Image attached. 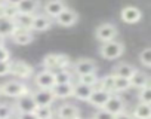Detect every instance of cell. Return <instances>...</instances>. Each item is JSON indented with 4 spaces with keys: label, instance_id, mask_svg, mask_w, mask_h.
<instances>
[{
    "label": "cell",
    "instance_id": "obj_1",
    "mask_svg": "<svg viewBox=\"0 0 151 119\" xmlns=\"http://www.w3.org/2000/svg\"><path fill=\"white\" fill-rule=\"evenodd\" d=\"M71 61H70V57L65 54H47L45 55V58L42 60V66L46 70L50 72H56L61 69H67L70 67Z\"/></svg>",
    "mask_w": 151,
    "mask_h": 119
},
{
    "label": "cell",
    "instance_id": "obj_2",
    "mask_svg": "<svg viewBox=\"0 0 151 119\" xmlns=\"http://www.w3.org/2000/svg\"><path fill=\"white\" fill-rule=\"evenodd\" d=\"M123 54H124V45H123V42H120L117 39L110 40V42H104L101 45V49H99V55L104 60H117Z\"/></svg>",
    "mask_w": 151,
    "mask_h": 119
},
{
    "label": "cell",
    "instance_id": "obj_3",
    "mask_svg": "<svg viewBox=\"0 0 151 119\" xmlns=\"http://www.w3.org/2000/svg\"><path fill=\"white\" fill-rule=\"evenodd\" d=\"M28 86L22 83L21 81H8L2 83V95L9 97V98H17L25 92H28Z\"/></svg>",
    "mask_w": 151,
    "mask_h": 119
},
{
    "label": "cell",
    "instance_id": "obj_4",
    "mask_svg": "<svg viewBox=\"0 0 151 119\" xmlns=\"http://www.w3.org/2000/svg\"><path fill=\"white\" fill-rule=\"evenodd\" d=\"M117 34H119V30H117V27H116L114 24H111V22H102V24H99V25L95 28V37H96V40H99L101 43L117 39Z\"/></svg>",
    "mask_w": 151,
    "mask_h": 119
},
{
    "label": "cell",
    "instance_id": "obj_5",
    "mask_svg": "<svg viewBox=\"0 0 151 119\" xmlns=\"http://www.w3.org/2000/svg\"><path fill=\"white\" fill-rule=\"evenodd\" d=\"M34 73L33 66H30L25 61H11V75H14L15 78L24 81V79H30Z\"/></svg>",
    "mask_w": 151,
    "mask_h": 119
},
{
    "label": "cell",
    "instance_id": "obj_6",
    "mask_svg": "<svg viewBox=\"0 0 151 119\" xmlns=\"http://www.w3.org/2000/svg\"><path fill=\"white\" fill-rule=\"evenodd\" d=\"M14 106H15V110H18L19 113H30V112H34L37 107V104L31 95V91L17 97V101Z\"/></svg>",
    "mask_w": 151,
    "mask_h": 119
},
{
    "label": "cell",
    "instance_id": "obj_7",
    "mask_svg": "<svg viewBox=\"0 0 151 119\" xmlns=\"http://www.w3.org/2000/svg\"><path fill=\"white\" fill-rule=\"evenodd\" d=\"M11 40L15 43V45H30L33 40H34V34L31 30L28 28H24V27H15L14 31L11 33Z\"/></svg>",
    "mask_w": 151,
    "mask_h": 119
},
{
    "label": "cell",
    "instance_id": "obj_8",
    "mask_svg": "<svg viewBox=\"0 0 151 119\" xmlns=\"http://www.w3.org/2000/svg\"><path fill=\"white\" fill-rule=\"evenodd\" d=\"M79 20V15L77 12H76L74 9H70V8H64L56 17H55V21L58 25L61 27H73L76 22H77Z\"/></svg>",
    "mask_w": 151,
    "mask_h": 119
},
{
    "label": "cell",
    "instance_id": "obj_9",
    "mask_svg": "<svg viewBox=\"0 0 151 119\" xmlns=\"http://www.w3.org/2000/svg\"><path fill=\"white\" fill-rule=\"evenodd\" d=\"M96 70H98V64L91 58H79L77 61L73 64V73H76L77 76L92 73V72H96Z\"/></svg>",
    "mask_w": 151,
    "mask_h": 119
},
{
    "label": "cell",
    "instance_id": "obj_10",
    "mask_svg": "<svg viewBox=\"0 0 151 119\" xmlns=\"http://www.w3.org/2000/svg\"><path fill=\"white\" fill-rule=\"evenodd\" d=\"M107 112H110L111 115H117L123 110H126V103L123 100L122 95H119V92H113L110 95V98L107 100V103L104 104V107Z\"/></svg>",
    "mask_w": 151,
    "mask_h": 119
},
{
    "label": "cell",
    "instance_id": "obj_11",
    "mask_svg": "<svg viewBox=\"0 0 151 119\" xmlns=\"http://www.w3.org/2000/svg\"><path fill=\"white\" fill-rule=\"evenodd\" d=\"M34 83H36L37 88H42V89H52L53 85H55L53 72L43 69L42 72H39V73L34 76Z\"/></svg>",
    "mask_w": 151,
    "mask_h": 119
},
{
    "label": "cell",
    "instance_id": "obj_12",
    "mask_svg": "<svg viewBox=\"0 0 151 119\" xmlns=\"http://www.w3.org/2000/svg\"><path fill=\"white\" fill-rule=\"evenodd\" d=\"M120 18L126 24H136L142 20V11L136 6H124L120 12Z\"/></svg>",
    "mask_w": 151,
    "mask_h": 119
},
{
    "label": "cell",
    "instance_id": "obj_13",
    "mask_svg": "<svg viewBox=\"0 0 151 119\" xmlns=\"http://www.w3.org/2000/svg\"><path fill=\"white\" fill-rule=\"evenodd\" d=\"M110 95H111L110 92H107V91L101 89L99 86H95V88L92 89L91 97L88 98V103H89L91 106L96 107V109H102V107H104V104L107 103V100L110 98Z\"/></svg>",
    "mask_w": 151,
    "mask_h": 119
},
{
    "label": "cell",
    "instance_id": "obj_14",
    "mask_svg": "<svg viewBox=\"0 0 151 119\" xmlns=\"http://www.w3.org/2000/svg\"><path fill=\"white\" fill-rule=\"evenodd\" d=\"M34 101L37 106H52L53 101H55V97L52 94L50 89H42V88H37L36 91L31 92Z\"/></svg>",
    "mask_w": 151,
    "mask_h": 119
},
{
    "label": "cell",
    "instance_id": "obj_15",
    "mask_svg": "<svg viewBox=\"0 0 151 119\" xmlns=\"http://www.w3.org/2000/svg\"><path fill=\"white\" fill-rule=\"evenodd\" d=\"M52 27V18H49L45 14H34L33 22H31V31H46Z\"/></svg>",
    "mask_w": 151,
    "mask_h": 119
},
{
    "label": "cell",
    "instance_id": "obj_16",
    "mask_svg": "<svg viewBox=\"0 0 151 119\" xmlns=\"http://www.w3.org/2000/svg\"><path fill=\"white\" fill-rule=\"evenodd\" d=\"M73 88H74V82H68V83H56L53 85V88L50 89L55 100H65V98H71L73 97Z\"/></svg>",
    "mask_w": 151,
    "mask_h": 119
},
{
    "label": "cell",
    "instance_id": "obj_17",
    "mask_svg": "<svg viewBox=\"0 0 151 119\" xmlns=\"http://www.w3.org/2000/svg\"><path fill=\"white\" fill-rule=\"evenodd\" d=\"M55 116L58 119H70V118H76V116H80V110L77 106L65 103L61 104L56 110H55Z\"/></svg>",
    "mask_w": 151,
    "mask_h": 119
},
{
    "label": "cell",
    "instance_id": "obj_18",
    "mask_svg": "<svg viewBox=\"0 0 151 119\" xmlns=\"http://www.w3.org/2000/svg\"><path fill=\"white\" fill-rule=\"evenodd\" d=\"M65 8V3L62 0H46L45 6H43V12L45 15H47L49 18L55 20V17Z\"/></svg>",
    "mask_w": 151,
    "mask_h": 119
},
{
    "label": "cell",
    "instance_id": "obj_19",
    "mask_svg": "<svg viewBox=\"0 0 151 119\" xmlns=\"http://www.w3.org/2000/svg\"><path fill=\"white\" fill-rule=\"evenodd\" d=\"M40 6H42L40 0H21V2L15 8H17V11L19 14L34 15V14H37V11L40 9Z\"/></svg>",
    "mask_w": 151,
    "mask_h": 119
},
{
    "label": "cell",
    "instance_id": "obj_20",
    "mask_svg": "<svg viewBox=\"0 0 151 119\" xmlns=\"http://www.w3.org/2000/svg\"><path fill=\"white\" fill-rule=\"evenodd\" d=\"M92 89H93V86L77 82V83H74V88H73V97L80 101H88V98L92 94Z\"/></svg>",
    "mask_w": 151,
    "mask_h": 119
},
{
    "label": "cell",
    "instance_id": "obj_21",
    "mask_svg": "<svg viewBox=\"0 0 151 119\" xmlns=\"http://www.w3.org/2000/svg\"><path fill=\"white\" fill-rule=\"evenodd\" d=\"M135 72H136V69L132 64H129V63H120V64H117L113 69V75L114 76H117V78H126V79H130Z\"/></svg>",
    "mask_w": 151,
    "mask_h": 119
},
{
    "label": "cell",
    "instance_id": "obj_22",
    "mask_svg": "<svg viewBox=\"0 0 151 119\" xmlns=\"http://www.w3.org/2000/svg\"><path fill=\"white\" fill-rule=\"evenodd\" d=\"M130 81V88H136V89H141L142 86H145L147 83H150V76L144 72H139L136 70L132 78L129 79Z\"/></svg>",
    "mask_w": 151,
    "mask_h": 119
},
{
    "label": "cell",
    "instance_id": "obj_23",
    "mask_svg": "<svg viewBox=\"0 0 151 119\" xmlns=\"http://www.w3.org/2000/svg\"><path fill=\"white\" fill-rule=\"evenodd\" d=\"M132 116L135 119H151V107L147 103H138L132 112Z\"/></svg>",
    "mask_w": 151,
    "mask_h": 119
},
{
    "label": "cell",
    "instance_id": "obj_24",
    "mask_svg": "<svg viewBox=\"0 0 151 119\" xmlns=\"http://www.w3.org/2000/svg\"><path fill=\"white\" fill-rule=\"evenodd\" d=\"M53 79H55V85H56V83H68V82H73V72L70 70V67L56 70V72H53Z\"/></svg>",
    "mask_w": 151,
    "mask_h": 119
},
{
    "label": "cell",
    "instance_id": "obj_25",
    "mask_svg": "<svg viewBox=\"0 0 151 119\" xmlns=\"http://www.w3.org/2000/svg\"><path fill=\"white\" fill-rule=\"evenodd\" d=\"M33 17L34 15H30V14H17L15 17H14V22H15V25L17 27H24V28H31V22H33Z\"/></svg>",
    "mask_w": 151,
    "mask_h": 119
},
{
    "label": "cell",
    "instance_id": "obj_26",
    "mask_svg": "<svg viewBox=\"0 0 151 119\" xmlns=\"http://www.w3.org/2000/svg\"><path fill=\"white\" fill-rule=\"evenodd\" d=\"M114 81H116V76H114L113 73H110V75L104 76V78L98 82V86H99L101 89H104V91L113 94V92H116V91H114Z\"/></svg>",
    "mask_w": 151,
    "mask_h": 119
},
{
    "label": "cell",
    "instance_id": "obj_27",
    "mask_svg": "<svg viewBox=\"0 0 151 119\" xmlns=\"http://www.w3.org/2000/svg\"><path fill=\"white\" fill-rule=\"evenodd\" d=\"M77 82L79 83H85V85H91V86H98V82H99V79H98V75H96V72H92V73H86V75H80L79 78H77Z\"/></svg>",
    "mask_w": 151,
    "mask_h": 119
},
{
    "label": "cell",
    "instance_id": "obj_28",
    "mask_svg": "<svg viewBox=\"0 0 151 119\" xmlns=\"http://www.w3.org/2000/svg\"><path fill=\"white\" fill-rule=\"evenodd\" d=\"M34 113L39 119H49L55 116V110L52 109V106H37Z\"/></svg>",
    "mask_w": 151,
    "mask_h": 119
},
{
    "label": "cell",
    "instance_id": "obj_29",
    "mask_svg": "<svg viewBox=\"0 0 151 119\" xmlns=\"http://www.w3.org/2000/svg\"><path fill=\"white\" fill-rule=\"evenodd\" d=\"M15 22L12 20H6V18H0V34L2 36H11V33L15 28Z\"/></svg>",
    "mask_w": 151,
    "mask_h": 119
},
{
    "label": "cell",
    "instance_id": "obj_30",
    "mask_svg": "<svg viewBox=\"0 0 151 119\" xmlns=\"http://www.w3.org/2000/svg\"><path fill=\"white\" fill-rule=\"evenodd\" d=\"M15 116V106L9 103H0V119H12Z\"/></svg>",
    "mask_w": 151,
    "mask_h": 119
},
{
    "label": "cell",
    "instance_id": "obj_31",
    "mask_svg": "<svg viewBox=\"0 0 151 119\" xmlns=\"http://www.w3.org/2000/svg\"><path fill=\"white\" fill-rule=\"evenodd\" d=\"M139 94H138V100L141 103H147V104H151V85L147 83L145 86H142L141 89H138Z\"/></svg>",
    "mask_w": 151,
    "mask_h": 119
},
{
    "label": "cell",
    "instance_id": "obj_32",
    "mask_svg": "<svg viewBox=\"0 0 151 119\" xmlns=\"http://www.w3.org/2000/svg\"><path fill=\"white\" fill-rule=\"evenodd\" d=\"M130 88V81L126 79V78H117L116 76V81H114V91L116 92H124Z\"/></svg>",
    "mask_w": 151,
    "mask_h": 119
},
{
    "label": "cell",
    "instance_id": "obj_33",
    "mask_svg": "<svg viewBox=\"0 0 151 119\" xmlns=\"http://www.w3.org/2000/svg\"><path fill=\"white\" fill-rule=\"evenodd\" d=\"M139 61L145 69L151 67V48H144L139 52Z\"/></svg>",
    "mask_w": 151,
    "mask_h": 119
},
{
    "label": "cell",
    "instance_id": "obj_34",
    "mask_svg": "<svg viewBox=\"0 0 151 119\" xmlns=\"http://www.w3.org/2000/svg\"><path fill=\"white\" fill-rule=\"evenodd\" d=\"M92 119H114V115H111V113L107 112L105 109H98V110L93 113Z\"/></svg>",
    "mask_w": 151,
    "mask_h": 119
},
{
    "label": "cell",
    "instance_id": "obj_35",
    "mask_svg": "<svg viewBox=\"0 0 151 119\" xmlns=\"http://www.w3.org/2000/svg\"><path fill=\"white\" fill-rule=\"evenodd\" d=\"M11 75V61H0V78Z\"/></svg>",
    "mask_w": 151,
    "mask_h": 119
},
{
    "label": "cell",
    "instance_id": "obj_36",
    "mask_svg": "<svg viewBox=\"0 0 151 119\" xmlns=\"http://www.w3.org/2000/svg\"><path fill=\"white\" fill-rule=\"evenodd\" d=\"M0 61H11V52L8 48L3 46H0Z\"/></svg>",
    "mask_w": 151,
    "mask_h": 119
},
{
    "label": "cell",
    "instance_id": "obj_37",
    "mask_svg": "<svg viewBox=\"0 0 151 119\" xmlns=\"http://www.w3.org/2000/svg\"><path fill=\"white\" fill-rule=\"evenodd\" d=\"M114 119H135V118L132 116V113H129V112L123 110V112H120V113L114 115Z\"/></svg>",
    "mask_w": 151,
    "mask_h": 119
},
{
    "label": "cell",
    "instance_id": "obj_38",
    "mask_svg": "<svg viewBox=\"0 0 151 119\" xmlns=\"http://www.w3.org/2000/svg\"><path fill=\"white\" fill-rule=\"evenodd\" d=\"M18 119H39V118L36 116L34 112H30V113H19Z\"/></svg>",
    "mask_w": 151,
    "mask_h": 119
},
{
    "label": "cell",
    "instance_id": "obj_39",
    "mask_svg": "<svg viewBox=\"0 0 151 119\" xmlns=\"http://www.w3.org/2000/svg\"><path fill=\"white\" fill-rule=\"evenodd\" d=\"M3 2L5 3H8V5H12V6H17L19 2H21V0H3Z\"/></svg>",
    "mask_w": 151,
    "mask_h": 119
},
{
    "label": "cell",
    "instance_id": "obj_40",
    "mask_svg": "<svg viewBox=\"0 0 151 119\" xmlns=\"http://www.w3.org/2000/svg\"><path fill=\"white\" fill-rule=\"evenodd\" d=\"M5 42H6V37L0 34V46H3V45H5Z\"/></svg>",
    "mask_w": 151,
    "mask_h": 119
},
{
    "label": "cell",
    "instance_id": "obj_41",
    "mask_svg": "<svg viewBox=\"0 0 151 119\" xmlns=\"http://www.w3.org/2000/svg\"><path fill=\"white\" fill-rule=\"evenodd\" d=\"M70 119H82V116H76V118H70Z\"/></svg>",
    "mask_w": 151,
    "mask_h": 119
},
{
    "label": "cell",
    "instance_id": "obj_42",
    "mask_svg": "<svg viewBox=\"0 0 151 119\" xmlns=\"http://www.w3.org/2000/svg\"><path fill=\"white\" fill-rule=\"evenodd\" d=\"M0 97H2V85H0Z\"/></svg>",
    "mask_w": 151,
    "mask_h": 119
},
{
    "label": "cell",
    "instance_id": "obj_43",
    "mask_svg": "<svg viewBox=\"0 0 151 119\" xmlns=\"http://www.w3.org/2000/svg\"><path fill=\"white\" fill-rule=\"evenodd\" d=\"M49 119H53V118H49Z\"/></svg>",
    "mask_w": 151,
    "mask_h": 119
},
{
    "label": "cell",
    "instance_id": "obj_44",
    "mask_svg": "<svg viewBox=\"0 0 151 119\" xmlns=\"http://www.w3.org/2000/svg\"><path fill=\"white\" fill-rule=\"evenodd\" d=\"M0 3H2V0H0Z\"/></svg>",
    "mask_w": 151,
    "mask_h": 119
},
{
    "label": "cell",
    "instance_id": "obj_45",
    "mask_svg": "<svg viewBox=\"0 0 151 119\" xmlns=\"http://www.w3.org/2000/svg\"><path fill=\"white\" fill-rule=\"evenodd\" d=\"M91 119H92V118H91Z\"/></svg>",
    "mask_w": 151,
    "mask_h": 119
}]
</instances>
